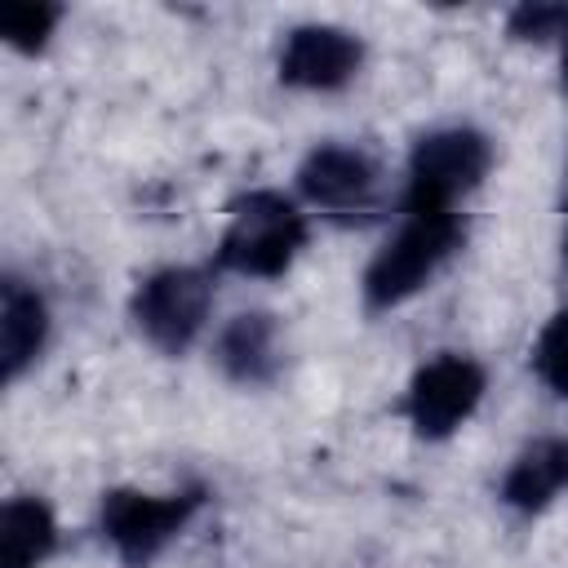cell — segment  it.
Here are the masks:
<instances>
[{
  "label": "cell",
  "mask_w": 568,
  "mask_h": 568,
  "mask_svg": "<svg viewBox=\"0 0 568 568\" xmlns=\"http://www.w3.org/2000/svg\"><path fill=\"white\" fill-rule=\"evenodd\" d=\"M457 240H462V222H457L453 204H435V200L408 195L404 226L373 257V266L364 275L368 306H395L408 293H417L426 284V275L457 248Z\"/></svg>",
  "instance_id": "6da1fadb"
},
{
  "label": "cell",
  "mask_w": 568,
  "mask_h": 568,
  "mask_svg": "<svg viewBox=\"0 0 568 568\" xmlns=\"http://www.w3.org/2000/svg\"><path fill=\"white\" fill-rule=\"evenodd\" d=\"M306 244V222L302 213L275 195V191H253L235 200L231 226L217 248V266L240 271V275H280Z\"/></svg>",
  "instance_id": "7a4b0ae2"
},
{
  "label": "cell",
  "mask_w": 568,
  "mask_h": 568,
  "mask_svg": "<svg viewBox=\"0 0 568 568\" xmlns=\"http://www.w3.org/2000/svg\"><path fill=\"white\" fill-rule=\"evenodd\" d=\"M209 302H213V288L200 271L191 266H169V271H155L138 293H133V320L138 328L169 355L186 351L195 342V333L204 328V315H209Z\"/></svg>",
  "instance_id": "3957f363"
},
{
  "label": "cell",
  "mask_w": 568,
  "mask_h": 568,
  "mask_svg": "<svg viewBox=\"0 0 568 568\" xmlns=\"http://www.w3.org/2000/svg\"><path fill=\"white\" fill-rule=\"evenodd\" d=\"M200 501H204L200 488L173 493V497L115 488L102 497V532L129 564H146L178 528H186V519L200 510Z\"/></svg>",
  "instance_id": "277c9868"
},
{
  "label": "cell",
  "mask_w": 568,
  "mask_h": 568,
  "mask_svg": "<svg viewBox=\"0 0 568 568\" xmlns=\"http://www.w3.org/2000/svg\"><path fill=\"white\" fill-rule=\"evenodd\" d=\"M488 142L475 129H439L426 133L413 146L408 160V195L417 200H435V204H453L462 191L479 186V178L488 173Z\"/></svg>",
  "instance_id": "5b68a950"
},
{
  "label": "cell",
  "mask_w": 568,
  "mask_h": 568,
  "mask_svg": "<svg viewBox=\"0 0 568 568\" xmlns=\"http://www.w3.org/2000/svg\"><path fill=\"white\" fill-rule=\"evenodd\" d=\"M484 395V368L462 355H439L426 368H417L408 386V417L417 435L444 439L453 426H462Z\"/></svg>",
  "instance_id": "8992f818"
},
{
  "label": "cell",
  "mask_w": 568,
  "mask_h": 568,
  "mask_svg": "<svg viewBox=\"0 0 568 568\" xmlns=\"http://www.w3.org/2000/svg\"><path fill=\"white\" fill-rule=\"evenodd\" d=\"M359 40L337 27H297L280 53V80L297 89H337L359 67Z\"/></svg>",
  "instance_id": "52a82bcc"
},
{
  "label": "cell",
  "mask_w": 568,
  "mask_h": 568,
  "mask_svg": "<svg viewBox=\"0 0 568 568\" xmlns=\"http://www.w3.org/2000/svg\"><path fill=\"white\" fill-rule=\"evenodd\" d=\"M302 191L333 209V213H364L373 204V191H377V169L364 151H351V146H315L297 173Z\"/></svg>",
  "instance_id": "ba28073f"
},
{
  "label": "cell",
  "mask_w": 568,
  "mask_h": 568,
  "mask_svg": "<svg viewBox=\"0 0 568 568\" xmlns=\"http://www.w3.org/2000/svg\"><path fill=\"white\" fill-rule=\"evenodd\" d=\"M217 359L235 382H271L280 368V328L271 315H235L217 342Z\"/></svg>",
  "instance_id": "9c48e42d"
},
{
  "label": "cell",
  "mask_w": 568,
  "mask_h": 568,
  "mask_svg": "<svg viewBox=\"0 0 568 568\" xmlns=\"http://www.w3.org/2000/svg\"><path fill=\"white\" fill-rule=\"evenodd\" d=\"M44 333H49V315H44L40 293L22 288L18 280H4V306H0V373H4V382H13L36 359V351L44 346Z\"/></svg>",
  "instance_id": "30bf717a"
},
{
  "label": "cell",
  "mask_w": 568,
  "mask_h": 568,
  "mask_svg": "<svg viewBox=\"0 0 568 568\" xmlns=\"http://www.w3.org/2000/svg\"><path fill=\"white\" fill-rule=\"evenodd\" d=\"M559 488H568V439H537L515 457L501 497L515 510H541Z\"/></svg>",
  "instance_id": "8fae6325"
},
{
  "label": "cell",
  "mask_w": 568,
  "mask_h": 568,
  "mask_svg": "<svg viewBox=\"0 0 568 568\" xmlns=\"http://www.w3.org/2000/svg\"><path fill=\"white\" fill-rule=\"evenodd\" d=\"M58 524L40 497H13L0 510V568H36L49 559Z\"/></svg>",
  "instance_id": "7c38bea8"
},
{
  "label": "cell",
  "mask_w": 568,
  "mask_h": 568,
  "mask_svg": "<svg viewBox=\"0 0 568 568\" xmlns=\"http://www.w3.org/2000/svg\"><path fill=\"white\" fill-rule=\"evenodd\" d=\"M53 22H58V9L53 4H4L0 9V31L22 53H36L49 40Z\"/></svg>",
  "instance_id": "4fadbf2b"
},
{
  "label": "cell",
  "mask_w": 568,
  "mask_h": 568,
  "mask_svg": "<svg viewBox=\"0 0 568 568\" xmlns=\"http://www.w3.org/2000/svg\"><path fill=\"white\" fill-rule=\"evenodd\" d=\"M532 368H537V377H541L550 390L568 395V311H559V315L541 328V337H537V346H532Z\"/></svg>",
  "instance_id": "5bb4252c"
},
{
  "label": "cell",
  "mask_w": 568,
  "mask_h": 568,
  "mask_svg": "<svg viewBox=\"0 0 568 568\" xmlns=\"http://www.w3.org/2000/svg\"><path fill=\"white\" fill-rule=\"evenodd\" d=\"M510 31L519 40H541V36H555L564 31L568 36V9H546V4H524L510 13Z\"/></svg>",
  "instance_id": "9a60e30c"
},
{
  "label": "cell",
  "mask_w": 568,
  "mask_h": 568,
  "mask_svg": "<svg viewBox=\"0 0 568 568\" xmlns=\"http://www.w3.org/2000/svg\"><path fill=\"white\" fill-rule=\"evenodd\" d=\"M564 93H568V36H564Z\"/></svg>",
  "instance_id": "2e32d148"
},
{
  "label": "cell",
  "mask_w": 568,
  "mask_h": 568,
  "mask_svg": "<svg viewBox=\"0 0 568 568\" xmlns=\"http://www.w3.org/2000/svg\"><path fill=\"white\" fill-rule=\"evenodd\" d=\"M564 248H568V240H564Z\"/></svg>",
  "instance_id": "e0dca14e"
}]
</instances>
